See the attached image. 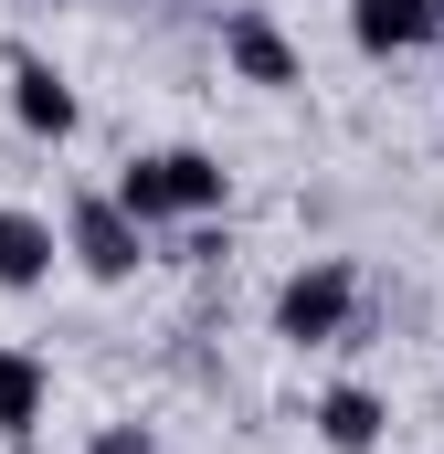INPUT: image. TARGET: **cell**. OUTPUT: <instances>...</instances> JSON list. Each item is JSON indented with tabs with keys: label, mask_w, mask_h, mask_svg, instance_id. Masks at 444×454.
<instances>
[{
	"label": "cell",
	"mask_w": 444,
	"mask_h": 454,
	"mask_svg": "<svg viewBox=\"0 0 444 454\" xmlns=\"http://www.w3.org/2000/svg\"><path fill=\"white\" fill-rule=\"evenodd\" d=\"M43 412H53V359L21 348V339H0V444H32Z\"/></svg>",
	"instance_id": "9"
},
{
	"label": "cell",
	"mask_w": 444,
	"mask_h": 454,
	"mask_svg": "<svg viewBox=\"0 0 444 454\" xmlns=\"http://www.w3.org/2000/svg\"><path fill=\"white\" fill-rule=\"evenodd\" d=\"M11 127L43 137V148H64V137L85 127V96H75V74H64L53 53H11Z\"/></svg>",
	"instance_id": "5"
},
{
	"label": "cell",
	"mask_w": 444,
	"mask_h": 454,
	"mask_svg": "<svg viewBox=\"0 0 444 454\" xmlns=\"http://www.w3.org/2000/svg\"><path fill=\"white\" fill-rule=\"evenodd\" d=\"M349 43H360L370 64L434 53V43H444V0H349Z\"/></svg>",
	"instance_id": "7"
},
{
	"label": "cell",
	"mask_w": 444,
	"mask_h": 454,
	"mask_svg": "<svg viewBox=\"0 0 444 454\" xmlns=\"http://www.w3.org/2000/svg\"><path fill=\"white\" fill-rule=\"evenodd\" d=\"M21 11H64V0H21Z\"/></svg>",
	"instance_id": "11"
},
{
	"label": "cell",
	"mask_w": 444,
	"mask_h": 454,
	"mask_svg": "<svg viewBox=\"0 0 444 454\" xmlns=\"http://www.w3.org/2000/svg\"><path fill=\"white\" fill-rule=\"evenodd\" d=\"M307 434L329 454H381L392 444V391H381V380H329V391L307 402Z\"/></svg>",
	"instance_id": "6"
},
{
	"label": "cell",
	"mask_w": 444,
	"mask_h": 454,
	"mask_svg": "<svg viewBox=\"0 0 444 454\" xmlns=\"http://www.w3.org/2000/svg\"><path fill=\"white\" fill-rule=\"evenodd\" d=\"M265 328L286 348H360V328H370L360 264H349V254H297V264L275 275V296H265Z\"/></svg>",
	"instance_id": "2"
},
{
	"label": "cell",
	"mask_w": 444,
	"mask_h": 454,
	"mask_svg": "<svg viewBox=\"0 0 444 454\" xmlns=\"http://www.w3.org/2000/svg\"><path fill=\"white\" fill-rule=\"evenodd\" d=\"M53 232H64V264L85 275V286H138L148 264H159V243L127 223L107 201V180H85V191H64V212H53Z\"/></svg>",
	"instance_id": "3"
},
{
	"label": "cell",
	"mask_w": 444,
	"mask_h": 454,
	"mask_svg": "<svg viewBox=\"0 0 444 454\" xmlns=\"http://www.w3.org/2000/svg\"><path fill=\"white\" fill-rule=\"evenodd\" d=\"M85 454H159V423L116 412V423H96V434H85Z\"/></svg>",
	"instance_id": "10"
},
{
	"label": "cell",
	"mask_w": 444,
	"mask_h": 454,
	"mask_svg": "<svg viewBox=\"0 0 444 454\" xmlns=\"http://www.w3.org/2000/svg\"><path fill=\"white\" fill-rule=\"evenodd\" d=\"M212 43H222V74H233V85H254V96H307V53H297V32H286L265 0H233Z\"/></svg>",
	"instance_id": "4"
},
{
	"label": "cell",
	"mask_w": 444,
	"mask_h": 454,
	"mask_svg": "<svg viewBox=\"0 0 444 454\" xmlns=\"http://www.w3.org/2000/svg\"><path fill=\"white\" fill-rule=\"evenodd\" d=\"M107 201L159 243V232H180V223H222V212H233V169H222L212 148H191V137H180V148H138L107 180Z\"/></svg>",
	"instance_id": "1"
},
{
	"label": "cell",
	"mask_w": 444,
	"mask_h": 454,
	"mask_svg": "<svg viewBox=\"0 0 444 454\" xmlns=\"http://www.w3.org/2000/svg\"><path fill=\"white\" fill-rule=\"evenodd\" d=\"M53 264H64V232H53V212L0 201V296H43V286H53Z\"/></svg>",
	"instance_id": "8"
}]
</instances>
